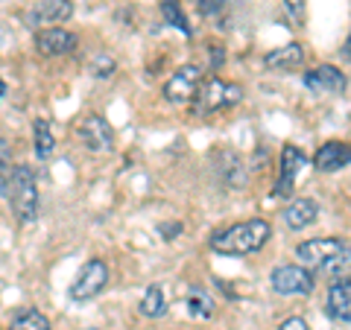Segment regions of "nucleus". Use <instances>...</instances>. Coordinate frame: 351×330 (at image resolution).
I'll list each match as a JSON object with an SVG mask.
<instances>
[{
	"instance_id": "1",
	"label": "nucleus",
	"mask_w": 351,
	"mask_h": 330,
	"mask_svg": "<svg viewBox=\"0 0 351 330\" xmlns=\"http://www.w3.org/2000/svg\"><path fill=\"white\" fill-rule=\"evenodd\" d=\"M295 257L302 260L304 269H316L331 278H346L351 272V246L343 243L339 237H316V240H304L295 249Z\"/></svg>"
},
{
	"instance_id": "2",
	"label": "nucleus",
	"mask_w": 351,
	"mask_h": 330,
	"mask_svg": "<svg viewBox=\"0 0 351 330\" xmlns=\"http://www.w3.org/2000/svg\"><path fill=\"white\" fill-rule=\"evenodd\" d=\"M272 237V225L267 219H246V223H234L226 231H217L211 237V249L217 255H228V257H246L255 255Z\"/></svg>"
},
{
	"instance_id": "3",
	"label": "nucleus",
	"mask_w": 351,
	"mask_h": 330,
	"mask_svg": "<svg viewBox=\"0 0 351 330\" xmlns=\"http://www.w3.org/2000/svg\"><path fill=\"white\" fill-rule=\"evenodd\" d=\"M6 199H9V207L12 214L18 216V223H36L38 219V181H36V173L27 164H18L12 179H9V187H6Z\"/></svg>"
},
{
	"instance_id": "4",
	"label": "nucleus",
	"mask_w": 351,
	"mask_h": 330,
	"mask_svg": "<svg viewBox=\"0 0 351 330\" xmlns=\"http://www.w3.org/2000/svg\"><path fill=\"white\" fill-rule=\"evenodd\" d=\"M243 100V88L237 82H223L219 76H211L205 79L199 94H196V112L202 114H211V112H223V108H232Z\"/></svg>"
},
{
	"instance_id": "5",
	"label": "nucleus",
	"mask_w": 351,
	"mask_h": 330,
	"mask_svg": "<svg viewBox=\"0 0 351 330\" xmlns=\"http://www.w3.org/2000/svg\"><path fill=\"white\" fill-rule=\"evenodd\" d=\"M199 88H202V71L196 68V64H182V68L164 82V100L173 105L193 103Z\"/></svg>"
},
{
	"instance_id": "6",
	"label": "nucleus",
	"mask_w": 351,
	"mask_h": 330,
	"mask_svg": "<svg viewBox=\"0 0 351 330\" xmlns=\"http://www.w3.org/2000/svg\"><path fill=\"white\" fill-rule=\"evenodd\" d=\"M269 287L278 295H307L313 292V275L311 269L299 266V263H284V266H276L269 275Z\"/></svg>"
},
{
	"instance_id": "7",
	"label": "nucleus",
	"mask_w": 351,
	"mask_h": 330,
	"mask_svg": "<svg viewBox=\"0 0 351 330\" xmlns=\"http://www.w3.org/2000/svg\"><path fill=\"white\" fill-rule=\"evenodd\" d=\"M108 283V266L106 260H88L85 266L80 269V275L73 278L71 283V299L73 301H88V299H97Z\"/></svg>"
},
{
	"instance_id": "8",
	"label": "nucleus",
	"mask_w": 351,
	"mask_h": 330,
	"mask_svg": "<svg viewBox=\"0 0 351 330\" xmlns=\"http://www.w3.org/2000/svg\"><path fill=\"white\" fill-rule=\"evenodd\" d=\"M304 88L316 97H331V94H343L348 88V79L334 64H316V68L304 73Z\"/></svg>"
},
{
	"instance_id": "9",
	"label": "nucleus",
	"mask_w": 351,
	"mask_h": 330,
	"mask_svg": "<svg viewBox=\"0 0 351 330\" xmlns=\"http://www.w3.org/2000/svg\"><path fill=\"white\" fill-rule=\"evenodd\" d=\"M80 140L88 152H112L114 149V129L100 114H91L80 123Z\"/></svg>"
},
{
	"instance_id": "10",
	"label": "nucleus",
	"mask_w": 351,
	"mask_h": 330,
	"mask_svg": "<svg viewBox=\"0 0 351 330\" xmlns=\"http://www.w3.org/2000/svg\"><path fill=\"white\" fill-rule=\"evenodd\" d=\"M304 167V152L299 147H284L281 149V173H278V181H276V196L287 199L293 196V187H295V179Z\"/></svg>"
},
{
	"instance_id": "11",
	"label": "nucleus",
	"mask_w": 351,
	"mask_h": 330,
	"mask_svg": "<svg viewBox=\"0 0 351 330\" xmlns=\"http://www.w3.org/2000/svg\"><path fill=\"white\" fill-rule=\"evenodd\" d=\"M36 47L41 56H68L76 50V36L64 27H47L36 32Z\"/></svg>"
},
{
	"instance_id": "12",
	"label": "nucleus",
	"mask_w": 351,
	"mask_h": 330,
	"mask_svg": "<svg viewBox=\"0 0 351 330\" xmlns=\"http://www.w3.org/2000/svg\"><path fill=\"white\" fill-rule=\"evenodd\" d=\"M316 170L319 173H337L351 164V144L348 140H328V144H322L319 149H316Z\"/></svg>"
},
{
	"instance_id": "13",
	"label": "nucleus",
	"mask_w": 351,
	"mask_h": 330,
	"mask_svg": "<svg viewBox=\"0 0 351 330\" xmlns=\"http://www.w3.org/2000/svg\"><path fill=\"white\" fill-rule=\"evenodd\" d=\"M71 15H73L71 0H41V3L29 9L32 24H47V27H59L62 21H68Z\"/></svg>"
},
{
	"instance_id": "14",
	"label": "nucleus",
	"mask_w": 351,
	"mask_h": 330,
	"mask_svg": "<svg viewBox=\"0 0 351 330\" xmlns=\"http://www.w3.org/2000/svg\"><path fill=\"white\" fill-rule=\"evenodd\" d=\"M325 307L339 322H351V278H337L331 287H328Z\"/></svg>"
},
{
	"instance_id": "15",
	"label": "nucleus",
	"mask_w": 351,
	"mask_h": 330,
	"mask_svg": "<svg viewBox=\"0 0 351 330\" xmlns=\"http://www.w3.org/2000/svg\"><path fill=\"white\" fill-rule=\"evenodd\" d=\"M316 216H319V205L313 199H293L287 207H284V223H287V228H293V231L313 225Z\"/></svg>"
},
{
	"instance_id": "16",
	"label": "nucleus",
	"mask_w": 351,
	"mask_h": 330,
	"mask_svg": "<svg viewBox=\"0 0 351 330\" xmlns=\"http://www.w3.org/2000/svg\"><path fill=\"white\" fill-rule=\"evenodd\" d=\"M263 64H267L269 71H295L304 64V47L302 44H284V47L267 53V59H263Z\"/></svg>"
},
{
	"instance_id": "17",
	"label": "nucleus",
	"mask_w": 351,
	"mask_h": 330,
	"mask_svg": "<svg viewBox=\"0 0 351 330\" xmlns=\"http://www.w3.org/2000/svg\"><path fill=\"white\" fill-rule=\"evenodd\" d=\"M32 149H36V158H50L53 149H56V138H53V126L50 120L38 117L32 123Z\"/></svg>"
},
{
	"instance_id": "18",
	"label": "nucleus",
	"mask_w": 351,
	"mask_h": 330,
	"mask_svg": "<svg viewBox=\"0 0 351 330\" xmlns=\"http://www.w3.org/2000/svg\"><path fill=\"white\" fill-rule=\"evenodd\" d=\"M9 330H53V325L41 310H36V307H24V310H18L12 316Z\"/></svg>"
},
{
	"instance_id": "19",
	"label": "nucleus",
	"mask_w": 351,
	"mask_h": 330,
	"mask_svg": "<svg viewBox=\"0 0 351 330\" xmlns=\"http://www.w3.org/2000/svg\"><path fill=\"white\" fill-rule=\"evenodd\" d=\"M161 15H164V21H167L170 27H176L182 32V36H193V29H191V21H188V15L182 12V6L176 3V0H161Z\"/></svg>"
},
{
	"instance_id": "20",
	"label": "nucleus",
	"mask_w": 351,
	"mask_h": 330,
	"mask_svg": "<svg viewBox=\"0 0 351 330\" xmlns=\"http://www.w3.org/2000/svg\"><path fill=\"white\" fill-rule=\"evenodd\" d=\"M164 310H167V301H164V290L158 283H152V287L144 292V299H141V313L147 318H161Z\"/></svg>"
},
{
	"instance_id": "21",
	"label": "nucleus",
	"mask_w": 351,
	"mask_h": 330,
	"mask_svg": "<svg viewBox=\"0 0 351 330\" xmlns=\"http://www.w3.org/2000/svg\"><path fill=\"white\" fill-rule=\"evenodd\" d=\"M188 307H191V316H196V318H211L214 310H217L214 299H211V295H208L202 287H193V290L188 292Z\"/></svg>"
},
{
	"instance_id": "22",
	"label": "nucleus",
	"mask_w": 351,
	"mask_h": 330,
	"mask_svg": "<svg viewBox=\"0 0 351 330\" xmlns=\"http://www.w3.org/2000/svg\"><path fill=\"white\" fill-rule=\"evenodd\" d=\"M223 155H226V161H228V167L223 170V181H226L228 187H240V184L246 181V167H243V158H240L237 152H232V149H226Z\"/></svg>"
},
{
	"instance_id": "23",
	"label": "nucleus",
	"mask_w": 351,
	"mask_h": 330,
	"mask_svg": "<svg viewBox=\"0 0 351 330\" xmlns=\"http://www.w3.org/2000/svg\"><path fill=\"white\" fill-rule=\"evenodd\" d=\"M12 173H15V167H12V147H9L6 138H0V193H6Z\"/></svg>"
},
{
	"instance_id": "24",
	"label": "nucleus",
	"mask_w": 351,
	"mask_h": 330,
	"mask_svg": "<svg viewBox=\"0 0 351 330\" xmlns=\"http://www.w3.org/2000/svg\"><path fill=\"white\" fill-rule=\"evenodd\" d=\"M91 73L97 76V79H106V76H112V73H114V59L106 56V53H103V56H97Z\"/></svg>"
},
{
	"instance_id": "25",
	"label": "nucleus",
	"mask_w": 351,
	"mask_h": 330,
	"mask_svg": "<svg viewBox=\"0 0 351 330\" xmlns=\"http://www.w3.org/2000/svg\"><path fill=\"white\" fill-rule=\"evenodd\" d=\"M284 9L293 18V24H304V0H284Z\"/></svg>"
},
{
	"instance_id": "26",
	"label": "nucleus",
	"mask_w": 351,
	"mask_h": 330,
	"mask_svg": "<svg viewBox=\"0 0 351 330\" xmlns=\"http://www.w3.org/2000/svg\"><path fill=\"white\" fill-rule=\"evenodd\" d=\"M228 0H199V15L211 18V15H219L226 9Z\"/></svg>"
},
{
	"instance_id": "27",
	"label": "nucleus",
	"mask_w": 351,
	"mask_h": 330,
	"mask_svg": "<svg viewBox=\"0 0 351 330\" xmlns=\"http://www.w3.org/2000/svg\"><path fill=\"white\" fill-rule=\"evenodd\" d=\"M278 330H311V327H307V322L302 316H290V318H284Z\"/></svg>"
},
{
	"instance_id": "28",
	"label": "nucleus",
	"mask_w": 351,
	"mask_h": 330,
	"mask_svg": "<svg viewBox=\"0 0 351 330\" xmlns=\"http://www.w3.org/2000/svg\"><path fill=\"white\" fill-rule=\"evenodd\" d=\"M208 53H211V71H217L219 64L226 62V50H219L217 44H211V47H208Z\"/></svg>"
},
{
	"instance_id": "29",
	"label": "nucleus",
	"mask_w": 351,
	"mask_h": 330,
	"mask_svg": "<svg viewBox=\"0 0 351 330\" xmlns=\"http://www.w3.org/2000/svg\"><path fill=\"white\" fill-rule=\"evenodd\" d=\"M161 234H167V240L179 237V234H182V223H170V225H161Z\"/></svg>"
},
{
	"instance_id": "30",
	"label": "nucleus",
	"mask_w": 351,
	"mask_h": 330,
	"mask_svg": "<svg viewBox=\"0 0 351 330\" xmlns=\"http://www.w3.org/2000/svg\"><path fill=\"white\" fill-rule=\"evenodd\" d=\"M343 59L351 62V32H348V38H346V44H343Z\"/></svg>"
},
{
	"instance_id": "31",
	"label": "nucleus",
	"mask_w": 351,
	"mask_h": 330,
	"mask_svg": "<svg viewBox=\"0 0 351 330\" xmlns=\"http://www.w3.org/2000/svg\"><path fill=\"white\" fill-rule=\"evenodd\" d=\"M0 94H3V82H0Z\"/></svg>"
},
{
	"instance_id": "32",
	"label": "nucleus",
	"mask_w": 351,
	"mask_h": 330,
	"mask_svg": "<svg viewBox=\"0 0 351 330\" xmlns=\"http://www.w3.org/2000/svg\"><path fill=\"white\" fill-rule=\"evenodd\" d=\"M88 330H97V327H88Z\"/></svg>"
}]
</instances>
